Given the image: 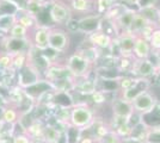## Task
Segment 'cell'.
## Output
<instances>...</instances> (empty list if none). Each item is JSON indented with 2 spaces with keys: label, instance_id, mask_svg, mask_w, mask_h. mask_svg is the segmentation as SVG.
<instances>
[{
  "label": "cell",
  "instance_id": "cell-24",
  "mask_svg": "<svg viewBox=\"0 0 160 143\" xmlns=\"http://www.w3.org/2000/svg\"><path fill=\"white\" fill-rule=\"evenodd\" d=\"M29 30L25 29L23 25H20L18 23H16L13 26L11 27V30L8 31L7 36L10 38H13V40H17V41H29L28 36H29Z\"/></svg>",
  "mask_w": 160,
  "mask_h": 143
},
{
  "label": "cell",
  "instance_id": "cell-38",
  "mask_svg": "<svg viewBox=\"0 0 160 143\" xmlns=\"http://www.w3.org/2000/svg\"><path fill=\"white\" fill-rule=\"evenodd\" d=\"M155 26L159 27V29H160V17L158 18V21H157V24H155Z\"/></svg>",
  "mask_w": 160,
  "mask_h": 143
},
{
  "label": "cell",
  "instance_id": "cell-10",
  "mask_svg": "<svg viewBox=\"0 0 160 143\" xmlns=\"http://www.w3.org/2000/svg\"><path fill=\"white\" fill-rule=\"evenodd\" d=\"M111 111H112V116L127 117V118H129L134 112L132 102L124 100L120 94L111 100Z\"/></svg>",
  "mask_w": 160,
  "mask_h": 143
},
{
  "label": "cell",
  "instance_id": "cell-4",
  "mask_svg": "<svg viewBox=\"0 0 160 143\" xmlns=\"http://www.w3.org/2000/svg\"><path fill=\"white\" fill-rule=\"evenodd\" d=\"M157 104H158V98L149 89L138 95L132 102L133 110L142 116H146V115H149L151 112H153Z\"/></svg>",
  "mask_w": 160,
  "mask_h": 143
},
{
  "label": "cell",
  "instance_id": "cell-32",
  "mask_svg": "<svg viewBox=\"0 0 160 143\" xmlns=\"http://www.w3.org/2000/svg\"><path fill=\"white\" fill-rule=\"evenodd\" d=\"M12 143H33V142L25 132H20V134H14V136L12 137Z\"/></svg>",
  "mask_w": 160,
  "mask_h": 143
},
{
  "label": "cell",
  "instance_id": "cell-15",
  "mask_svg": "<svg viewBox=\"0 0 160 143\" xmlns=\"http://www.w3.org/2000/svg\"><path fill=\"white\" fill-rule=\"evenodd\" d=\"M72 91L90 97L97 91V79H90V76L84 78L82 81L74 82V88Z\"/></svg>",
  "mask_w": 160,
  "mask_h": 143
},
{
  "label": "cell",
  "instance_id": "cell-25",
  "mask_svg": "<svg viewBox=\"0 0 160 143\" xmlns=\"http://www.w3.org/2000/svg\"><path fill=\"white\" fill-rule=\"evenodd\" d=\"M0 118L5 123H17L19 119V112L16 107L11 106V105H7L6 107L1 109Z\"/></svg>",
  "mask_w": 160,
  "mask_h": 143
},
{
  "label": "cell",
  "instance_id": "cell-31",
  "mask_svg": "<svg viewBox=\"0 0 160 143\" xmlns=\"http://www.w3.org/2000/svg\"><path fill=\"white\" fill-rule=\"evenodd\" d=\"M90 97H91L92 102H93L96 105H102V104H104V102H108L107 93L103 92V91H99V89H97L93 94H91Z\"/></svg>",
  "mask_w": 160,
  "mask_h": 143
},
{
  "label": "cell",
  "instance_id": "cell-6",
  "mask_svg": "<svg viewBox=\"0 0 160 143\" xmlns=\"http://www.w3.org/2000/svg\"><path fill=\"white\" fill-rule=\"evenodd\" d=\"M49 17L54 24H65V25L67 21L73 18L69 5H66L61 1H53L50 4Z\"/></svg>",
  "mask_w": 160,
  "mask_h": 143
},
{
  "label": "cell",
  "instance_id": "cell-27",
  "mask_svg": "<svg viewBox=\"0 0 160 143\" xmlns=\"http://www.w3.org/2000/svg\"><path fill=\"white\" fill-rule=\"evenodd\" d=\"M43 6H44V5L38 4V2H36V1H33V0H27V2H25L24 7H23V10H24L25 12H28V13L37 17V14L41 12V10L43 8Z\"/></svg>",
  "mask_w": 160,
  "mask_h": 143
},
{
  "label": "cell",
  "instance_id": "cell-21",
  "mask_svg": "<svg viewBox=\"0 0 160 143\" xmlns=\"http://www.w3.org/2000/svg\"><path fill=\"white\" fill-rule=\"evenodd\" d=\"M16 23H17V12L16 13H10V12L0 13V34L7 35Z\"/></svg>",
  "mask_w": 160,
  "mask_h": 143
},
{
  "label": "cell",
  "instance_id": "cell-20",
  "mask_svg": "<svg viewBox=\"0 0 160 143\" xmlns=\"http://www.w3.org/2000/svg\"><path fill=\"white\" fill-rule=\"evenodd\" d=\"M65 132H62L58 129L56 126H54L52 124H46L44 125V130H43V136H42V141L46 143H59L60 140L62 138V135Z\"/></svg>",
  "mask_w": 160,
  "mask_h": 143
},
{
  "label": "cell",
  "instance_id": "cell-13",
  "mask_svg": "<svg viewBox=\"0 0 160 143\" xmlns=\"http://www.w3.org/2000/svg\"><path fill=\"white\" fill-rule=\"evenodd\" d=\"M48 26H37L33 30V47L36 50L40 51H47L49 49V42H48Z\"/></svg>",
  "mask_w": 160,
  "mask_h": 143
},
{
  "label": "cell",
  "instance_id": "cell-12",
  "mask_svg": "<svg viewBox=\"0 0 160 143\" xmlns=\"http://www.w3.org/2000/svg\"><path fill=\"white\" fill-rule=\"evenodd\" d=\"M87 40L91 45L98 48V49H110L111 44H112V37L102 30L88 35Z\"/></svg>",
  "mask_w": 160,
  "mask_h": 143
},
{
  "label": "cell",
  "instance_id": "cell-2",
  "mask_svg": "<svg viewBox=\"0 0 160 143\" xmlns=\"http://www.w3.org/2000/svg\"><path fill=\"white\" fill-rule=\"evenodd\" d=\"M65 67L69 72L71 76L75 80V79H84L90 76L92 64H90L78 51H75L67 57Z\"/></svg>",
  "mask_w": 160,
  "mask_h": 143
},
{
  "label": "cell",
  "instance_id": "cell-37",
  "mask_svg": "<svg viewBox=\"0 0 160 143\" xmlns=\"http://www.w3.org/2000/svg\"><path fill=\"white\" fill-rule=\"evenodd\" d=\"M33 1H36V2H38V4H42V5H44V4L47 2L48 0H33Z\"/></svg>",
  "mask_w": 160,
  "mask_h": 143
},
{
  "label": "cell",
  "instance_id": "cell-30",
  "mask_svg": "<svg viewBox=\"0 0 160 143\" xmlns=\"http://www.w3.org/2000/svg\"><path fill=\"white\" fill-rule=\"evenodd\" d=\"M149 44L152 47V50L157 51L160 50V29L159 27H155L153 30V32L151 35V38H149Z\"/></svg>",
  "mask_w": 160,
  "mask_h": 143
},
{
  "label": "cell",
  "instance_id": "cell-18",
  "mask_svg": "<svg viewBox=\"0 0 160 143\" xmlns=\"http://www.w3.org/2000/svg\"><path fill=\"white\" fill-rule=\"evenodd\" d=\"M44 123L40 121V119H35L32 123L25 129V134L32 140L33 143H37L42 141V136H43V130H44Z\"/></svg>",
  "mask_w": 160,
  "mask_h": 143
},
{
  "label": "cell",
  "instance_id": "cell-23",
  "mask_svg": "<svg viewBox=\"0 0 160 143\" xmlns=\"http://www.w3.org/2000/svg\"><path fill=\"white\" fill-rule=\"evenodd\" d=\"M77 51H78L90 64H92V66L98 62V59H99V56H100L99 49L93 47V45H90V47L84 48V49H79V50H77Z\"/></svg>",
  "mask_w": 160,
  "mask_h": 143
},
{
  "label": "cell",
  "instance_id": "cell-39",
  "mask_svg": "<svg viewBox=\"0 0 160 143\" xmlns=\"http://www.w3.org/2000/svg\"><path fill=\"white\" fill-rule=\"evenodd\" d=\"M2 124H4V122H2V119L0 118V131H1V128H2Z\"/></svg>",
  "mask_w": 160,
  "mask_h": 143
},
{
  "label": "cell",
  "instance_id": "cell-1",
  "mask_svg": "<svg viewBox=\"0 0 160 143\" xmlns=\"http://www.w3.org/2000/svg\"><path fill=\"white\" fill-rule=\"evenodd\" d=\"M94 122L92 109L87 104H74L71 107L69 126L75 129H85Z\"/></svg>",
  "mask_w": 160,
  "mask_h": 143
},
{
  "label": "cell",
  "instance_id": "cell-14",
  "mask_svg": "<svg viewBox=\"0 0 160 143\" xmlns=\"http://www.w3.org/2000/svg\"><path fill=\"white\" fill-rule=\"evenodd\" d=\"M135 13H136V10L130 8V7H127V8L118 16V18H117L116 21H112L113 23H115L116 27H117V30H118V35H120L121 32H128V31H129Z\"/></svg>",
  "mask_w": 160,
  "mask_h": 143
},
{
  "label": "cell",
  "instance_id": "cell-9",
  "mask_svg": "<svg viewBox=\"0 0 160 143\" xmlns=\"http://www.w3.org/2000/svg\"><path fill=\"white\" fill-rule=\"evenodd\" d=\"M151 86H152V81L149 79L136 78V81H135V83H134L133 86L129 89H127V91H124V92H121L120 95L124 100L132 102L138 95L143 93L145 91H148Z\"/></svg>",
  "mask_w": 160,
  "mask_h": 143
},
{
  "label": "cell",
  "instance_id": "cell-7",
  "mask_svg": "<svg viewBox=\"0 0 160 143\" xmlns=\"http://www.w3.org/2000/svg\"><path fill=\"white\" fill-rule=\"evenodd\" d=\"M104 17L99 13H93V14H86L84 17H81L78 21V31L86 34L87 36L93 34L96 31H99L102 27V19Z\"/></svg>",
  "mask_w": 160,
  "mask_h": 143
},
{
  "label": "cell",
  "instance_id": "cell-16",
  "mask_svg": "<svg viewBox=\"0 0 160 143\" xmlns=\"http://www.w3.org/2000/svg\"><path fill=\"white\" fill-rule=\"evenodd\" d=\"M149 25H154L152 24L151 21H148L143 17V16H141L139 12H138V10H136V13L134 16L133 18V21H132V25H130V29H129V31L128 32H130L132 35L134 36H140L142 34V31L148 27Z\"/></svg>",
  "mask_w": 160,
  "mask_h": 143
},
{
  "label": "cell",
  "instance_id": "cell-5",
  "mask_svg": "<svg viewBox=\"0 0 160 143\" xmlns=\"http://www.w3.org/2000/svg\"><path fill=\"white\" fill-rule=\"evenodd\" d=\"M130 74H133L135 78H142V79L151 80V78L158 75V72H157L154 62L151 59H145V60L134 59Z\"/></svg>",
  "mask_w": 160,
  "mask_h": 143
},
{
  "label": "cell",
  "instance_id": "cell-3",
  "mask_svg": "<svg viewBox=\"0 0 160 143\" xmlns=\"http://www.w3.org/2000/svg\"><path fill=\"white\" fill-rule=\"evenodd\" d=\"M69 32L61 27H49L48 29V42L49 49L55 54H63L69 48L71 37Z\"/></svg>",
  "mask_w": 160,
  "mask_h": 143
},
{
  "label": "cell",
  "instance_id": "cell-36",
  "mask_svg": "<svg viewBox=\"0 0 160 143\" xmlns=\"http://www.w3.org/2000/svg\"><path fill=\"white\" fill-rule=\"evenodd\" d=\"M0 143H12V138H0Z\"/></svg>",
  "mask_w": 160,
  "mask_h": 143
},
{
  "label": "cell",
  "instance_id": "cell-28",
  "mask_svg": "<svg viewBox=\"0 0 160 143\" xmlns=\"http://www.w3.org/2000/svg\"><path fill=\"white\" fill-rule=\"evenodd\" d=\"M113 1L115 0H96L94 5H96V8H97V13L104 16L110 10V7L115 4Z\"/></svg>",
  "mask_w": 160,
  "mask_h": 143
},
{
  "label": "cell",
  "instance_id": "cell-29",
  "mask_svg": "<svg viewBox=\"0 0 160 143\" xmlns=\"http://www.w3.org/2000/svg\"><path fill=\"white\" fill-rule=\"evenodd\" d=\"M97 143H121V137L113 130L110 129L104 136L100 137Z\"/></svg>",
  "mask_w": 160,
  "mask_h": 143
},
{
  "label": "cell",
  "instance_id": "cell-17",
  "mask_svg": "<svg viewBox=\"0 0 160 143\" xmlns=\"http://www.w3.org/2000/svg\"><path fill=\"white\" fill-rule=\"evenodd\" d=\"M17 23L23 25L28 30H35L38 26V19L32 14L25 12L23 8H19L17 11Z\"/></svg>",
  "mask_w": 160,
  "mask_h": 143
},
{
  "label": "cell",
  "instance_id": "cell-35",
  "mask_svg": "<svg viewBox=\"0 0 160 143\" xmlns=\"http://www.w3.org/2000/svg\"><path fill=\"white\" fill-rule=\"evenodd\" d=\"M128 2H130V4H134V5H139V7L141 6V2H142V0H128Z\"/></svg>",
  "mask_w": 160,
  "mask_h": 143
},
{
  "label": "cell",
  "instance_id": "cell-22",
  "mask_svg": "<svg viewBox=\"0 0 160 143\" xmlns=\"http://www.w3.org/2000/svg\"><path fill=\"white\" fill-rule=\"evenodd\" d=\"M69 7L78 13H90L93 8V0H69Z\"/></svg>",
  "mask_w": 160,
  "mask_h": 143
},
{
  "label": "cell",
  "instance_id": "cell-19",
  "mask_svg": "<svg viewBox=\"0 0 160 143\" xmlns=\"http://www.w3.org/2000/svg\"><path fill=\"white\" fill-rule=\"evenodd\" d=\"M138 12L143 16L148 21H151L152 24H157V21L160 17V8L157 7L155 4H146V5H141L138 8Z\"/></svg>",
  "mask_w": 160,
  "mask_h": 143
},
{
  "label": "cell",
  "instance_id": "cell-26",
  "mask_svg": "<svg viewBox=\"0 0 160 143\" xmlns=\"http://www.w3.org/2000/svg\"><path fill=\"white\" fill-rule=\"evenodd\" d=\"M13 55L8 51H0V74L12 72Z\"/></svg>",
  "mask_w": 160,
  "mask_h": 143
},
{
  "label": "cell",
  "instance_id": "cell-34",
  "mask_svg": "<svg viewBox=\"0 0 160 143\" xmlns=\"http://www.w3.org/2000/svg\"><path fill=\"white\" fill-rule=\"evenodd\" d=\"M121 143H145L143 141H141L139 138L133 136L126 137V138H121Z\"/></svg>",
  "mask_w": 160,
  "mask_h": 143
},
{
  "label": "cell",
  "instance_id": "cell-33",
  "mask_svg": "<svg viewBox=\"0 0 160 143\" xmlns=\"http://www.w3.org/2000/svg\"><path fill=\"white\" fill-rule=\"evenodd\" d=\"M152 56L154 57V64H155L157 72H158V74H160V50L152 51Z\"/></svg>",
  "mask_w": 160,
  "mask_h": 143
},
{
  "label": "cell",
  "instance_id": "cell-11",
  "mask_svg": "<svg viewBox=\"0 0 160 143\" xmlns=\"http://www.w3.org/2000/svg\"><path fill=\"white\" fill-rule=\"evenodd\" d=\"M152 47L149 44V42L145 40L141 36H136L135 37V42H134V49L133 55L135 59L138 60H145L148 59L151 54H152Z\"/></svg>",
  "mask_w": 160,
  "mask_h": 143
},
{
  "label": "cell",
  "instance_id": "cell-8",
  "mask_svg": "<svg viewBox=\"0 0 160 143\" xmlns=\"http://www.w3.org/2000/svg\"><path fill=\"white\" fill-rule=\"evenodd\" d=\"M135 37L130 32H121L116 37V43H117V50L120 53V57H134L133 49Z\"/></svg>",
  "mask_w": 160,
  "mask_h": 143
}]
</instances>
